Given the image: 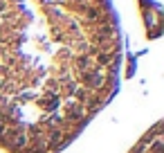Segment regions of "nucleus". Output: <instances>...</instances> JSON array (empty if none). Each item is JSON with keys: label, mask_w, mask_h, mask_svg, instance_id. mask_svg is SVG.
<instances>
[{"label": "nucleus", "mask_w": 164, "mask_h": 153, "mask_svg": "<svg viewBox=\"0 0 164 153\" xmlns=\"http://www.w3.org/2000/svg\"><path fill=\"white\" fill-rule=\"evenodd\" d=\"M110 0H0V149L59 153L115 97Z\"/></svg>", "instance_id": "f257e3e1"}, {"label": "nucleus", "mask_w": 164, "mask_h": 153, "mask_svg": "<svg viewBox=\"0 0 164 153\" xmlns=\"http://www.w3.org/2000/svg\"><path fill=\"white\" fill-rule=\"evenodd\" d=\"M130 153H162V131H160V126H155L148 135H144L142 142Z\"/></svg>", "instance_id": "f03ea898"}]
</instances>
